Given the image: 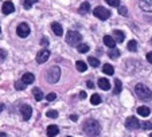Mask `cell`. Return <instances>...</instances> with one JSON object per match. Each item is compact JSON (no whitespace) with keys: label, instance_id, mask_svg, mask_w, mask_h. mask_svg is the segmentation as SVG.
I'll return each instance as SVG.
<instances>
[{"label":"cell","instance_id":"cell-1","mask_svg":"<svg viewBox=\"0 0 152 137\" xmlns=\"http://www.w3.org/2000/svg\"><path fill=\"white\" fill-rule=\"evenodd\" d=\"M83 132H85L88 136H92V137H96L100 134L101 132V125L98 124V121L96 120H86L85 124L82 126Z\"/></svg>","mask_w":152,"mask_h":137},{"label":"cell","instance_id":"cell-2","mask_svg":"<svg viewBox=\"0 0 152 137\" xmlns=\"http://www.w3.org/2000/svg\"><path fill=\"white\" fill-rule=\"evenodd\" d=\"M135 91H136V95H137L140 100H144V101L152 100V91L149 90L145 85H143V83H137V85L135 86Z\"/></svg>","mask_w":152,"mask_h":137},{"label":"cell","instance_id":"cell-3","mask_svg":"<svg viewBox=\"0 0 152 137\" xmlns=\"http://www.w3.org/2000/svg\"><path fill=\"white\" fill-rule=\"evenodd\" d=\"M46 78H47V82L49 83H57L61 78V68L58 67V66H51V67L47 70Z\"/></svg>","mask_w":152,"mask_h":137},{"label":"cell","instance_id":"cell-4","mask_svg":"<svg viewBox=\"0 0 152 137\" xmlns=\"http://www.w3.org/2000/svg\"><path fill=\"white\" fill-rule=\"evenodd\" d=\"M82 40V36H81L80 32L77 31H69L66 34V43L70 46H78Z\"/></svg>","mask_w":152,"mask_h":137},{"label":"cell","instance_id":"cell-5","mask_svg":"<svg viewBox=\"0 0 152 137\" xmlns=\"http://www.w3.org/2000/svg\"><path fill=\"white\" fill-rule=\"evenodd\" d=\"M93 15H94L96 17H98V19H101V20H106V19H109L112 14H110V11L109 9H106L105 7L98 6L93 9Z\"/></svg>","mask_w":152,"mask_h":137},{"label":"cell","instance_id":"cell-6","mask_svg":"<svg viewBox=\"0 0 152 137\" xmlns=\"http://www.w3.org/2000/svg\"><path fill=\"white\" fill-rule=\"evenodd\" d=\"M16 34L20 38H27L30 35V27L27 23H20L19 26L16 27Z\"/></svg>","mask_w":152,"mask_h":137},{"label":"cell","instance_id":"cell-7","mask_svg":"<svg viewBox=\"0 0 152 137\" xmlns=\"http://www.w3.org/2000/svg\"><path fill=\"white\" fill-rule=\"evenodd\" d=\"M125 126H126V129L135 130V129H139V128H140V121H139L136 117L131 116V117H128V118L125 120Z\"/></svg>","mask_w":152,"mask_h":137},{"label":"cell","instance_id":"cell-8","mask_svg":"<svg viewBox=\"0 0 152 137\" xmlns=\"http://www.w3.org/2000/svg\"><path fill=\"white\" fill-rule=\"evenodd\" d=\"M20 114H22V118L24 121H28L32 116V108L30 105H23L20 108Z\"/></svg>","mask_w":152,"mask_h":137},{"label":"cell","instance_id":"cell-9","mask_svg":"<svg viewBox=\"0 0 152 137\" xmlns=\"http://www.w3.org/2000/svg\"><path fill=\"white\" fill-rule=\"evenodd\" d=\"M49 58H50V51L47 49H42L37 54V62L38 63H45V62H47Z\"/></svg>","mask_w":152,"mask_h":137},{"label":"cell","instance_id":"cell-10","mask_svg":"<svg viewBox=\"0 0 152 137\" xmlns=\"http://www.w3.org/2000/svg\"><path fill=\"white\" fill-rule=\"evenodd\" d=\"M139 7L145 12H152V0H140Z\"/></svg>","mask_w":152,"mask_h":137},{"label":"cell","instance_id":"cell-11","mask_svg":"<svg viewBox=\"0 0 152 137\" xmlns=\"http://www.w3.org/2000/svg\"><path fill=\"white\" fill-rule=\"evenodd\" d=\"M1 11H3L4 15L12 14V12L15 11V7H14V4H12V1H6V3L3 4V7H1Z\"/></svg>","mask_w":152,"mask_h":137},{"label":"cell","instance_id":"cell-12","mask_svg":"<svg viewBox=\"0 0 152 137\" xmlns=\"http://www.w3.org/2000/svg\"><path fill=\"white\" fill-rule=\"evenodd\" d=\"M47 136L49 137H55L58 133H59V128L57 125H49L47 126V130H46Z\"/></svg>","mask_w":152,"mask_h":137},{"label":"cell","instance_id":"cell-13","mask_svg":"<svg viewBox=\"0 0 152 137\" xmlns=\"http://www.w3.org/2000/svg\"><path fill=\"white\" fill-rule=\"evenodd\" d=\"M98 87L102 89V90H109L110 89L109 79H106V78H98Z\"/></svg>","mask_w":152,"mask_h":137},{"label":"cell","instance_id":"cell-14","mask_svg":"<svg viewBox=\"0 0 152 137\" xmlns=\"http://www.w3.org/2000/svg\"><path fill=\"white\" fill-rule=\"evenodd\" d=\"M102 40H104V44H105L106 47H109V49H113V47H116V42H115V39H113V36L105 35Z\"/></svg>","mask_w":152,"mask_h":137},{"label":"cell","instance_id":"cell-15","mask_svg":"<svg viewBox=\"0 0 152 137\" xmlns=\"http://www.w3.org/2000/svg\"><path fill=\"white\" fill-rule=\"evenodd\" d=\"M51 30H53V32H54L57 36H62L63 35V28H62V26H61L59 23H53Z\"/></svg>","mask_w":152,"mask_h":137},{"label":"cell","instance_id":"cell-16","mask_svg":"<svg viewBox=\"0 0 152 137\" xmlns=\"http://www.w3.org/2000/svg\"><path fill=\"white\" fill-rule=\"evenodd\" d=\"M113 39H115V42H118V43H123L124 39H125V35H124L123 31H120V30H115L113 31Z\"/></svg>","mask_w":152,"mask_h":137},{"label":"cell","instance_id":"cell-17","mask_svg":"<svg viewBox=\"0 0 152 137\" xmlns=\"http://www.w3.org/2000/svg\"><path fill=\"white\" fill-rule=\"evenodd\" d=\"M22 81H23L26 85H30V83H32L35 81V77L32 73H26V74H23V77H22Z\"/></svg>","mask_w":152,"mask_h":137},{"label":"cell","instance_id":"cell-18","mask_svg":"<svg viewBox=\"0 0 152 137\" xmlns=\"http://www.w3.org/2000/svg\"><path fill=\"white\" fill-rule=\"evenodd\" d=\"M137 113L140 114L141 117H148L149 113H151V110H149L148 106H139V108H137Z\"/></svg>","mask_w":152,"mask_h":137},{"label":"cell","instance_id":"cell-19","mask_svg":"<svg viewBox=\"0 0 152 137\" xmlns=\"http://www.w3.org/2000/svg\"><path fill=\"white\" fill-rule=\"evenodd\" d=\"M75 67H77V70L80 73H83V71H86V68H88V65H86L83 60H77L75 62Z\"/></svg>","mask_w":152,"mask_h":137},{"label":"cell","instance_id":"cell-20","mask_svg":"<svg viewBox=\"0 0 152 137\" xmlns=\"http://www.w3.org/2000/svg\"><path fill=\"white\" fill-rule=\"evenodd\" d=\"M32 94H34V97H35V100L37 101H42L43 100V93H42V90H40L39 87L32 89Z\"/></svg>","mask_w":152,"mask_h":137},{"label":"cell","instance_id":"cell-21","mask_svg":"<svg viewBox=\"0 0 152 137\" xmlns=\"http://www.w3.org/2000/svg\"><path fill=\"white\" fill-rule=\"evenodd\" d=\"M78 11H80V14L86 15L88 12L90 11V4H89V3H86V1H85V3H82V4L80 6V9H78Z\"/></svg>","mask_w":152,"mask_h":137},{"label":"cell","instance_id":"cell-22","mask_svg":"<svg viewBox=\"0 0 152 137\" xmlns=\"http://www.w3.org/2000/svg\"><path fill=\"white\" fill-rule=\"evenodd\" d=\"M102 71L105 73V74L108 75H113V73H115V68H113L112 65H109V63H105L102 67Z\"/></svg>","mask_w":152,"mask_h":137},{"label":"cell","instance_id":"cell-23","mask_svg":"<svg viewBox=\"0 0 152 137\" xmlns=\"http://www.w3.org/2000/svg\"><path fill=\"white\" fill-rule=\"evenodd\" d=\"M77 50H78V52H81V54H85V52H88L90 50V47L88 44H85V43H80V44L77 46Z\"/></svg>","mask_w":152,"mask_h":137},{"label":"cell","instance_id":"cell-24","mask_svg":"<svg viewBox=\"0 0 152 137\" xmlns=\"http://www.w3.org/2000/svg\"><path fill=\"white\" fill-rule=\"evenodd\" d=\"M123 89V83H121L120 79H116L115 81V89H113V94H118Z\"/></svg>","mask_w":152,"mask_h":137},{"label":"cell","instance_id":"cell-25","mask_svg":"<svg viewBox=\"0 0 152 137\" xmlns=\"http://www.w3.org/2000/svg\"><path fill=\"white\" fill-rule=\"evenodd\" d=\"M88 63H89L92 67H98L100 60H98V58H96V57H89L88 58Z\"/></svg>","mask_w":152,"mask_h":137},{"label":"cell","instance_id":"cell-26","mask_svg":"<svg viewBox=\"0 0 152 137\" xmlns=\"http://www.w3.org/2000/svg\"><path fill=\"white\" fill-rule=\"evenodd\" d=\"M108 54H109V57H110V58L116 59V58L120 57V50L116 49V47H113V49H110V50H109V52H108Z\"/></svg>","mask_w":152,"mask_h":137},{"label":"cell","instance_id":"cell-27","mask_svg":"<svg viewBox=\"0 0 152 137\" xmlns=\"http://www.w3.org/2000/svg\"><path fill=\"white\" fill-rule=\"evenodd\" d=\"M128 50L129 51H132V52H135L136 50H137V42H136V40H129L128 42Z\"/></svg>","mask_w":152,"mask_h":137},{"label":"cell","instance_id":"cell-28","mask_svg":"<svg viewBox=\"0 0 152 137\" xmlns=\"http://www.w3.org/2000/svg\"><path fill=\"white\" fill-rule=\"evenodd\" d=\"M90 102H92V105H100L101 103V97L98 94H93L92 97H90Z\"/></svg>","mask_w":152,"mask_h":137},{"label":"cell","instance_id":"cell-29","mask_svg":"<svg viewBox=\"0 0 152 137\" xmlns=\"http://www.w3.org/2000/svg\"><path fill=\"white\" fill-rule=\"evenodd\" d=\"M15 89H16V90H24V89H26V83L22 79L16 81V82H15Z\"/></svg>","mask_w":152,"mask_h":137},{"label":"cell","instance_id":"cell-30","mask_svg":"<svg viewBox=\"0 0 152 137\" xmlns=\"http://www.w3.org/2000/svg\"><path fill=\"white\" fill-rule=\"evenodd\" d=\"M118 14L121 16H128V8L125 6H118Z\"/></svg>","mask_w":152,"mask_h":137},{"label":"cell","instance_id":"cell-31","mask_svg":"<svg viewBox=\"0 0 152 137\" xmlns=\"http://www.w3.org/2000/svg\"><path fill=\"white\" fill-rule=\"evenodd\" d=\"M37 1H38V0H24L23 6H24V8H26V9H30L32 7V4L37 3Z\"/></svg>","mask_w":152,"mask_h":137},{"label":"cell","instance_id":"cell-32","mask_svg":"<svg viewBox=\"0 0 152 137\" xmlns=\"http://www.w3.org/2000/svg\"><path fill=\"white\" fill-rule=\"evenodd\" d=\"M140 126L144 129V130H151V129H152V122H148V121H145V122L140 124Z\"/></svg>","mask_w":152,"mask_h":137},{"label":"cell","instance_id":"cell-33","mask_svg":"<svg viewBox=\"0 0 152 137\" xmlns=\"http://www.w3.org/2000/svg\"><path fill=\"white\" fill-rule=\"evenodd\" d=\"M46 116L47 117H50V118H57L58 117V111L57 110H49L46 113Z\"/></svg>","mask_w":152,"mask_h":137},{"label":"cell","instance_id":"cell-34","mask_svg":"<svg viewBox=\"0 0 152 137\" xmlns=\"http://www.w3.org/2000/svg\"><path fill=\"white\" fill-rule=\"evenodd\" d=\"M105 1L109 4V6H112V7H118L120 6V0H105Z\"/></svg>","mask_w":152,"mask_h":137},{"label":"cell","instance_id":"cell-35","mask_svg":"<svg viewBox=\"0 0 152 137\" xmlns=\"http://www.w3.org/2000/svg\"><path fill=\"white\" fill-rule=\"evenodd\" d=\"M55 98H57V94H55V93H49V94L46 95V100L47 101H54Z\"/></svg>","mask_w":152,"mask_h":137},{"label":"cell","instance_id":"cell-36","mask_svg":"<svg viewBox=\"0 0 152 137\" xmlns=\"http://www.w3.org/2000/svg\"><path fill=\"white\" fill-rule=\"evenodd\" d=\"M6 57H7V52H6V50H1V49H0V60L3 62V60L6 59Z\"/></svg>","mask_w":152,"mask_h":137},{"label":"cell","instance_id":"cell-37","mask_svg":"<svg viewBox=\"0 0 152 137\" xmlns=\"http://www.w3.org/2000/svg\"><path fill=\"white\" fill-rule=\"evenodd\" d=\"M147 60H148V62H149V63H151V65H152V51L147 54Z\"/></svg>","mask_w":152,"mask_h":137},{"label":"cell","instance_id":"cell-38","mask_svg":"<svg viewBox=\"0 0 152 137\" xmlns=\"http://www.w3.org/2000/svg\"><path fill=\"white\" fill-rule=\"evenodd\" d=\"M40 44H42V46H46V44H49V40H47L46 38H43V39H40Z\"/></svg>","mask_w":152,"mask_h":137},{"label":"cell","instance_id":"cell-39","mask_svg":"<svg viewBox=\"0 0 152 137\" xmlns=\"http://www.w3.org/2000/svg\"><path fill=\"white\" fill-rule=\"evenodd\" d=\"M86 86H88V87H90V89H92L94 85H93V82H92V81H88V82H86Z\"/></svg>","mask_w":152,"mask_h":137},{"label":"cell","instance_id":"cell-40","mask_svg":"<svg viewBox=\"0 0 152 137\" xmlns=\"http://www.w3.org/2000/svg\"><path fill=\"white\" fill-rule=\"evenodd\" d=\"M80 98H82V100H83V98H86V93H85V91H81V93H80Z\"/></svg>","mask_w":152,"mask_h":137},{"label":"cell","instance_id":"cell-41","mask_svg":"<svg viewBox=\"0 0 152 137\" xmlns=\"http://www.w3.org/2000/svg\"><path fill=\"white\" fill-rule=\"evenodd\" d=\"M70 118H72L73 121H77L78 120V116H75V114H72V116H70Z\"/></svg>","mask_w":152,"mask_h":137},{"label":"cell","instance_id":"cell-42","mask_svg":"<svg viewBox=\"0 0 152 137\" xmlns=\"http://www.w3.org/2000/svg\"><path fill=\"white\" fill-rule=\"evenodd\" d=\"M0 137H8V136H7V133H4V132H0Z\"/></svg>","mask_w":152,"mask_h":137},{"label":"cell","instance_id":"cell-43","mask_svg":"<svg viewBox=\"0 0 152 137\" xmlns=\"http://www.w3.org/2000/svg\"><path fill=\"white\" fill-rule=\"evenodd\" d=\"M3 109H4V103H0V111L3 110Z\"/></svg>","mask_w":152,"mask_h":137},{"label":"cell","instance_id":"cell-44","mask_svg":"<svg viewBox=\"0 0 152 137\" xmlns=\"http://www.w3.org/2000/svg\"><path fill=\"white\" fill-rule=\"evenodd\" d=\"M149 137H152V133H151V134H149Z\"/></svg>","mask_w":152,"mask_h":137},{"label":"cell","instance_id":"cell-45","mask_svg":"<svg viewBox=\"0 0 152 137\" xmlns=\"http://www.w3.org/2000/svg\"><path fill=\"white\" fill-rule=\"evenodd\" d=\"M66 137H72V136H66Z\"/></svg>","mask_w":152,"mask_h":137},{"label":"cell","instance_id":"cell-46","mask_svg":"<svg viewBox=\"0 0 152 137\" xmlns=\"http://www.w3.org/2000/svg\"><path fill=\"white\" fill-rule=\"evenodd\" d=\"M0 32H1V28H0Z\"/></svg>","mask_w":152,"mask_h":137}]
</instances>
